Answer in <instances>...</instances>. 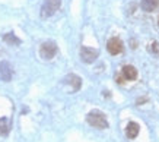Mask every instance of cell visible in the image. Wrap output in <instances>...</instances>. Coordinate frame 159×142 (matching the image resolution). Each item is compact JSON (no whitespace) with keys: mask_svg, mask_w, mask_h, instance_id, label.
Wrapping results in <instances>:
<instances>
[{"mask_svg":"<svg viewBox=\"0 0 159 142\" xmlns=\"http://www.w3.org/2000/svg\"><path fill=\"white\" fill-rule=\"evenodd\" d=\"M123 76H124L127 81H136L137 79V69L131 64H125L123 68Z\"/></svg>","mask_w":159,"mask_h":142,"instance_id":"obj_8","label":"cell"},{"mask_svg":"<svg viewBox=\"0 0 159 142\" xmlns=\"http://www.w3.org/2000/svg\"><path fill=\"white\" fill-rule=\"evenodd\" d=\"M86 122L95 129H107L108 127V120H107L105 114L99 110H92L88 113Z\"/></svg>","mask_w":159,"mask_h":142,"instance_id":"obj_1","label":"cell"},{"mask_svg":"<svg viewBox=\"0 0 159 142\" xmlns=\"http://www.w3.org/2000/svg\"><path fill=\"white\" fill-rule=\"evenodd\" d=\"M64 81V83L66 85H69L70 87V91L72 92H77L79 89H80V87H82V79L79 78L77 75H67L66 78L63 79Z\"/></svg>","mask_w":159,"mask_h":142,"instance_id":"obj_6","label":"cell"},{"mask_svg":"<svg viewBox=\"0 0 159 142\" xmlns=\"http://www.w3.org/2000/svg\"><path fill=\"white\" fill-rule=\"evenodd\" d=\"M3 40H5L6 43H9V44H12V45H18V44H20V40L16 37V35L13 34V32H7V34L3 37Z\"/></svg>","mask_w":159,"mask_h":142,"instance_id":"obj_12","label":"cell"},{"mask_svg":"<svg viewBox=\"0 0 159 142\" xmlns=\"http://www.w3.org/2000/svg\"><path fill=\"white\" fill-rule=\"evenodd\" d=\"M57 54V44L54 41H45L41 44V49H39V56L43 57L44 60H51Z\"/></svg>","mask_w":159,"mask_h":142,"instance_id":"obj_3","label":"cell"},{"mask_svg":"<svg viewBox=\"0 0 159 142\" xmlns=\"http://www.w3.org/2000/svg\"><path fill=\"white\" fill-rule=\"evenodd\" d=\"M12 75H13V69H12L10 63L9 62H2L0 63V78H2V81L9 82L12 79Z\"/></svg>","mask_w":159,"mask_h":142,"instance_id":"obj_7","label":"cell"},{"mask_svg":"<svg viewBox=\"0 0 159 142\" xmlns=\"http://www.w3.org/2000/svg\"><path fill=\"white\" fill-rule=\"evenodd\" d=\"M156 5H158V0H142V9L145 12H153L156 9Z\"/></svg>","mask_w":159,"mask_h":142,"instance_id":"obj_10","label":"cell"},{"mask_svg":"<svg viewBox=\"0 0 159 142\" xmlns=\"http://www.w3.org/2000/svg\"><path fill=\"white\" fill-rule=\"evenodd\" d=\"M9 130H10V122H9V119L2 117V119H0V135L6 136V135L9 133Z\"/></svg>","mask_w":159,"mask_h":142,"instance_id":"obj_11","label":"cell"},{"mask_svg":"<svg viewBox=\"0 0 159 142\" xmlns=\"http://www.w3.org/2000/svg\"><path fill=\"white\" fill-rule=\"evenodd\" d=\"M61 6V0H45L41 6V18H50L53 16Z\"/></svg>","mask_w":159,"mask_h":142,"instance_id":"obj_2","label":"cell"},{"mask_svg":"<svg viewBox=\"0 0 159 142\" xmlns=\"http://www.w3.org/2000/svg\"><path fill=\"white\" fill-rule=\"evenodd\" d=\"M139 130H140V126L137 125L136 122H130L125 127V135L129 139H134L137 135H139Z\"/></svg>","mask_w":159,"mask_h":142,"instance_id":"obj_9","label":"cell"},{"mask_svg":"<svg viewBox=\"0 0 159 142\" xmlns=\"http://www.w3.org/2000/svg\"><path fill=\"white\" fill-rule=\"evenodd\" d=\"M107 50H108V53L112 54V56H116V54H120L123 51V41L120 38H110L108 40V43H107Z\"/></svg>","mask_w":159,"mask_h":142,"instance_id":"obj_5","label":"cell"},{"mask_svg":"<svg viewBox=\"0 0 159 142\" xmlns=\"http://www.w3.org/2000/svg\"><path fill=\"white\" fill-rule=\"evenodd\" d=\"M98 50L91 49V47H82L80 49V59H82L83 63H93L95 60L98 59Z\"/></svg>","mask_w":159,"mask_h":142,"instance_id":"obj_4","label":"cell"},{"mask_svg":"<svg viewBox=\"0 0 159 142\" xmlns=\"http://www.w3.org/2000/svg\"><path fill=\"white\" fill-rule=\"evenodd\" d=\"M149 50H150V53H153L155 56H159V43L158 41H153V43L150 44Z\"/></svg>","mask_w":159,"mask_h":142,"instance_id":"obj_13","label":"cell"}]
</instances>
